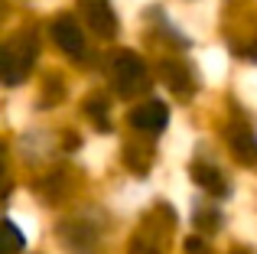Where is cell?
Here are the masks:
<instances>
[{"label": "cell", "mask_w": 257, "mask_h": 254, "mask_svg": "<svg viewBox=\"0 0 257 254\" xmlns=\"http://www.w3.org/2000/svg\"><path fill=\"white\" fill-rule=\"evenodd\" d=\"M52 39H56V46L62 52H69V56H85V36H82V26H78V20L72 17V13H62V17L52 20Z\"/></svg>", "instance_id": "cell-3"}, {"label": "cell", "mask_w": 257, "mask_h": 254, "mask_svg": "<svg viewBox=\"0 0 257 254\" xmlns=\"http://www.w3.org/2000/svg\"><path fill=\"white\" fill-rule=\"evenodd\" d=\"M234 254H244V251H234Z\"/></svg>", "instance_id": "cell-14"}, {"label": "cell", "mask_w": 257, "mask_h": 254, "mask_svg": "<svg viewBox=\"0 0 257 254\" xmlns=\"http://www.w3.org/2000/svg\"><path fill=\"white\" fill-rule=\"evenodd\" d=\"M82 7H85L88 26H91L98 36H114V33H117V17H114L107 0H82Z\"/></svg>", "instance_id": "cell-7"}, {"label": "cell", "mask_w": 257, "mask_h": 254, "mask_svg": "<svg viewBox=\"0 0 257 254\" xmlns=\"http://www.w3.org/2000/svg\"><path fill=\"white\" fill-rule=\"evenodd\" d=\"M228 150H231L234 160H241V163H247V166H257V137H254L251 127L234 124L231 131H228Z\"/></svg>", "instance_id": "cell-6"}, {"label": "cell", "mask_w": 257, "mask_h": 254, "mask_svg": "<svg viewBox=\"0 0 257 254\" xmlns=\"http://www.w3.org/2000/svg\"><path fill=\"white\" fill-rule=\"evenodd\" d=\"M111 82L117 95L131 98V95H140V91L150 88V72H147L144 59L137 52H117L111 62Z\"/></svg>", "instance_id": "cell-2"}, {"label": "cell", "mask_w": 257, "mask_h": 254, "mask_svg": "<svg viewBox=\"0 0 257 254\" xmlns=\"http://www.w3.org/2000/svg\"><path fill=\"white\" fill-rule=\"evenodd\" d=\"M33 62H36V36L33 33H17L7 39L4 52H0V75L7 85H20L30 75Z\"/></svg>", "instance_id": "cell-1"}, {"label": "cell", "mask_w": 257, "mask_h": 254, "mask_svg": "<svg viewBox=\"0 0 257 254\" xmlns=\"http://www.w3.org/2000/svg\"><path fill=\"white\" fill-rule=\"evenodd\" d=\"M85 111L91 114V121H94L98 131H111V124H107V101H104V98H88Z\"/></svg>", "instance_id": "cell-11"}, {"label": "cell", "mask_w": 257, "mask_h": 254, "mask_svg": "<svg viewBox=\"0 0 257 254\" xmlns=\"http://www.w3.org/2000/svg\"><path fill=\"white\" fill-rule=\"evenodd\" d=\"M4 235H7L4 254H20V251L26 248V238H23V231L17 228V222H13V218H7V222H4Z\"/></svg>", "instance_id": "cell-10"}, {"label": "cell", "mask_w": 257, "mask_h": 254, "mask_svg": "<svg viewBox=\"0 0 257 254\" xmlns=\"http://www.w3.org/2000/svg\"><path fill=\"white\" fill-rule=\"evenodd\" d=\"M157 72H160V78H163V82L170 85L179 98H189V95H192L195 82H192V75H189V69L182 62H160Z\"/></svg>", "instance_id": "cell-8"}, {"label": "cell", "mask_w": 257, "mask_h": 254, "mask_svg": "<svg viewBox=\"0 0 257 254\" xmlns=\"http://www.w3.org/2000/svg\"><path fill=\"white\" fill-rule=\"evenodd\" d=\"M59 238L72 254H98V231L88 222H65L59 228Z\"/></svg>", "instance_id": "cell-5"}, {"label": "cell", "mask_w": 257, "mask_h": 254, "mask_svg": "<svg viewBox=\"0 0 257 254\" xmlns=\"http://www.w3.org/2000/svg\"><path fill=\"white\" fill-rule=\"evenodd\" d=\"M166 124H170V108L163 101H157V98H150V101L137 104L131 111V127H137L144 134H160Z\"/></svg>", "instance_id": "cell-4"}, {"label": "cell", "mask_w": 257, "mask_h": 254, "mask_svg": "<svg viewBox=\"0 0 257 254\" xmlns=\"http://www.w3.org/2000/svg\"><path fill=\"white\" fill-rule=\"evenodd\" d=\"M192 179L208 192V196H218V199H225V196H228V183H225V176H221L215 166L192 163Z\"/></svg>", "instance_id": "cell-9"}, {"label": "cell", "mask_w": 257, "mask_h": 254, "mask_svg": "<svg viewBox=\"0 0 257 254\" xmlns=\"http://www.w3.org/2000/svg\"><path fill=\"white\" fill-rule=\"evenodd\" d=\"M131 254H157V251H153V248H147L144 241H137V244H134V251H131Z\"/></svg>", "instance_id": "cell-13"}, {"label": "cell", "mask_w": 257, "mask_h": 254, "mask_svg": "<svg viewBox=\"0 0 257 254\" xmlns=\"http://www.w3.org/2000/svg\"><path fill=\"white\" fill-rule=\"evenodd\" d=\"M218 222H221L218 212H195V225H199V231H218Z\"/></svg>", "instance_id": "cell-12"}]
</instances>
